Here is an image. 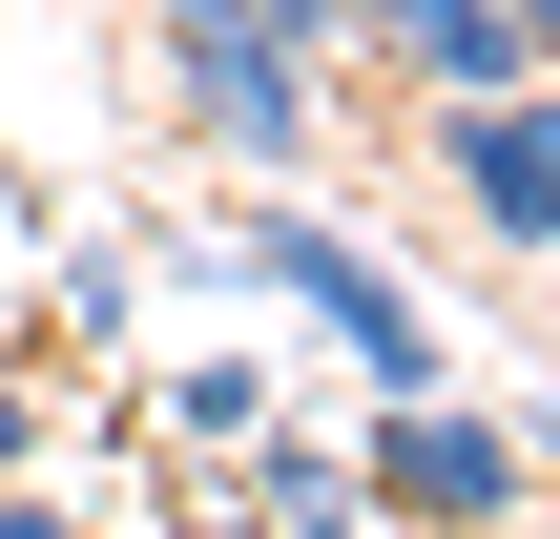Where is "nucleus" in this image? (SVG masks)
I'll return each mask as SVG.
<instances>
[{
    "label": "nucleus",
    "mask_w": 560,
    "mask_h": 539,
    "mask_svg": "<svg viewBox=\"0 0 560 539\" xmlns=\"http://www.w3.org/2000/svg\"><path fill=\"white\" fill-rule=\"evenodd\" d=\"M0 539H83V499H42V478H0Z\"/></svg>",
    "instance_id": "8"
},
{
    "label": "nucleus",
    "mask_w": 560,
    "mask_h": 539,
    "mask_svg": "<svg viewBox=\"0 0 560 539\" xmlns=\"http://www.w3.org/2000/svg\"><path fill=\"white\" fill-rule=\"evenodd\" d=\"M229 519H249V539H374V499H353V436L249 415V436H229Z\"/></svg>",
    "instance_id": "6"
},
{
    "label": "nucleus",
    "mask_w": 560,
    "mask_h": 539,
    "mask_svg": "<svg viewBox=\"0 0 560 539\" xmlns=\"http://www.w3.org/2000/svg\"><path fill=\"white\" fill-rule=\"evenodd\" d=\"M125 415H166V436H187V457H229V436H249V415H270V374H249V353H166V374H145V395H125Z\"/></svg>",
    "instance_id": "7"
},
{
    "label": "nucleus",
    "mask_w": 560,
    "mask_h": 539,
    "mask_svg": "<svg viewBox=\"0 0 560 539\" xmlns=\"http://www.w3.org/2000/svg\"><path fill=\"white\" fill-rule=\"evenodd\" d=\"M145 83H166V125H187L208 166H249V187H312V145H332V62H312L291 21H249V0H145Z\"/></svg>",
    "instance_id": "2"
},
{
    "label": "nucleus",
    "mask_w": 560,
    "mask_h": 539,
    "mask_svg": "<svg viewBox=\"0 0 560 539\" xmlns=\"http://www.w3.org/2000/svg\"><path fill=\"white\" fill-rule=\"evenodd\" d=\"M0 478H42V395L21 374H0Z\"/></svg>",
    "instance_id": "9"
},
{
    "label": "nucleus",
    "mask_w": 560,
    "mask_h": 539,
    "mask_svg": "<svg viewBox=\"0 0 560 539\" xmlns=\"http://www.w3.org/2000/svg\"><path fill=\"white\" fill-rule=\"evenodd\" d=\"M208 270H229V291H270V312H312V353H332L353 395H416V374H457V332L416 312V270H395L374 229H332L312 187H249V208L208 229Z\"/></svg>",
    "instance_id": "1"
},
{
    "label": "nucleus",
    "mask_w": 560,
    "mask_h": 539,
    "mask_svg": "<svg viewBox=\"0 0 560 539\" xmlns=\"http://www.w3.org/2000/svg\"><path fill=\"white\" fill-rule=\"evenodd\" d=\"M499 21H520V42H560V0H499Z\"/></svg>",
    "instance_id": "11"
},
{
    "label": "nucleus",
    "mask_w": 560,
    "mask_h": 539,
    "mask_svg": "<svg viewBox=\"0 0 560 539\" xmlns=\"http://www.w3.org/2000/svg\"><path fill=\"white\" fill-rule=\"evenodd\" d=\"M436 187H457V229L499 270H540L560 249V83H457L436 104Z\"/></svg>",
    "instance_id": "4"
},
{
    "label": "nucleus",
    "mask_w": 560,
    "mask_h": 539,
    "mask_svg": "<svg viewBox=\"0 0 560 539\" xmlns=\"http://www.w3.org/2000/svg\"><path fill=\"white\" fill-rule=\"evenodd\" d=\"M312 42H332V62H395L416 104H457V83H560V42H520L499 0H312Z\"/></svg>",
    "instance_id": "5"
},
{
    "label": "nucleus",
    "mask_w": 560,
    "mask_h": 539,
    "mask_svg": "<svg viewBox=\"0 0 560 539\" xmlns=\"http://www.w3.org/2000/svg\"><path fill=\"white\" fill-rule=\"evenodd\" d=\"M145 539H249V519H229V499H166V519H145Z\"/></svg>",
    "instance_id": "10"
},
{
    "label": "nucleus",
    "mask_w": 560,
    "mask_h": 539,
    "mask_svg": "<svg viewBox=\"0 0 560 539\" xmlns=\"http://www.w3.org/2000/svg\"><path fill=\"white\" fill-rule=\"evenodd\" d=\"M353 499H374V539H520L540 436H520V395L416 374V395H353Z\"/></svg>",
    "instance_id": "3"
}]
</instances>
